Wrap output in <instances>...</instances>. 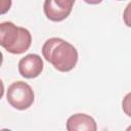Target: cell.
<instances>
[{
    "label": "cell",
    "mask_w": 131,
    "mask_h": 131,
    "mask_svg": "<svg viewBox=\"0 0 131 131\" xmlns=\"http://www.w3.org/2000/svg\"><path fill=\"white\" fill-rule=\"evenodd\" d=\"M42 54L45 60L61 73L72 71L78 62V51L68 41L52 37L47 39L42 46Z\"/></svg>",
    "instance_id": "obj_1"
},
{
    "label": "cell",
    "mask_w": 131,
    "mask_h": 131,
    "mask_svg": "<svg viewBox=\"0 0 131 131\" xmlns=\"http://www.w3.org/2000/svg\"><path fill=\"white\" fill-rule=\"evenodd\" d=\"M0 44L11 54H23L32 44V35L23 27L11 21H3L0 24Z\"/></svg>",
    "instance_id": "obj_2"
},
{
    "label": "cell",
    "mask_w": 131,
    "mask_h": 131,
    "mask_svg": "<svg viewBox=\"0 0 131 131\" xmlns=\"http://www.w3.org/2000/svg\"><path fill=\"white\" fill-rule=\"evenodd\" d=\"M6 99L8 103L15 110H28L35 100L32 87L23 81H15L7 88Z\"/></svg>",
    "instance_id": "obj_3"
},
{
    "label": "cell",
    "mask_w": 131,
    "mask_h": 131,
    "mask_svg": "<svg viewBox=\"0 0 131 131\" xmlns=\"http://www.w3.org/2000/svg\"><path fill=\"white\" fill-rule=\"evenodd\" d=\"M76 0H44L43 11L51 21H62L72 12Z\"/></svg>",
    "instance_id": "obj_4"
},
{
    "label": "cell",
    "mask_w": 131,
    "mask_h": 131,
    "mask_svg": "<svg viewBox=\"0 0 131 131\" xmlns=\"http://www.w3.org/2000/svg\"><path fill=\"white\" fill-rule=\"evenodd\" d=\"M44 68L43 59L38 54H27L18 62V73L26 79H34L42 73Z\"/></svg>",
    "instance_id": "obj_5"
},
{
    "label": "cell",
    "mask_w": 131,
    "mask_h": 131,
    "mask_svg": "<svg viewBox=\"0 0 131 131\" xmlns=\"http://www.w3.org/2000/svg\"><path fill=\"white\" fill-rule=\"evenodd\" d=\"M66 128L68 131H96L97 125L91 116L79 113L72 115L67 120Z\"/></svg>",
    "instance_id": "obj_6"
},
{
    "label": "cell",
    "mask_w": 131,
    "mask_h": 131,
    "mask_svg": "<svg viewBox=\"0 0 131 131\" xmlns=\"http://www.w3.org/2000/svg\"><path fill=\"white\" fill-rule=\"evenodd\" d=\"M122 110L128 117L131 118V92L127 93L122 100Z\"/></svg>",
    "instance_id": "obj_7"
},
{
    "label": "cell",
    "mask_w": 131,
    "mask_h": 131,
    "mask_svg": "<svg viewBox=\"0 0 131 131\" xmlns=\"http://www.w3.org/2000/svg\"><path fill=\"white\" fill-rule=\"evenodd\" d=\"M123 21L124 24L128 27L131 28V2H129L127 4V6L124 9L123 12Z\"/></svg>",
    "instance_id": "obj_8"
},
{
    "label": "cell",
    "mask_w": 131,
    "mask_h": 131,
    "mask_svg": "<svg viewBox=\"0 0 131 131\" xmlns=\"http://www.w3.org/2000/svg\"><path fill=\"white\" fill-rule=\"evenodd\" d=\"M11 0H1V14L6 13L11 7Z\"/></svg>",
    "instance_id": "obj_9"
},
{
    "label": "cell",
    "mask_w": 131,
    "mask_h": 131,
    "mask_svg": "<svg viewBox=\"0 0 131 131\" xmlns=\"http://www.w3.org/2000/svg\"><path fill=\"white\" fill-rule=\"evenodd\" d=\"M103 0H84V2L88 3V4H91V5H96V4H99L101 3Z\"/></svg>",
    "instance_id": "obj_10"
},
{
    "label": "cell",
    "mask_w": 131,
    "mask_h": 131,
    "mask_svg": "<svg viewBox=\"0 0 131 131\" xmlns=\"http://www.w3.org/2000/svg\"><path fill=\"white\" fill-rule=\"evenodd\" d=\"M127 130H131V126H129V127L127 128Z\"/></svg>",
    "instance_id": "obj_11"
},
{
    "label": "cell",
    "mask_w": 131,
    "mask_h": 131,
    "mask_svg": "<svg viewBox=\"0 0 131 131\" xmlns=\"http://www.w3.org/2000/svg\"><path fill=\"white\" fill-rule=\"evenodd\" d=\"M117 1H122V0H117Z\"/></svg>",
    "instance_id": "obj_12"
}]
</instances>
